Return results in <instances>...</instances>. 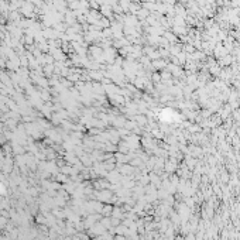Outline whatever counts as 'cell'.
Masks as SVG:
<instances>
[{
	"label": "cell",
	"mask_w": 240,
	"mask_h": 240,
	"mask_svg": "<svg viewBox=\"0 0 240 240\" xmlns=\"http://www.w3.org/2000/svg\"><path fill=\"white\" fill-rule=\"evenodd\" d=\"M116 240H126V239H124L123 236H117V237H116Z\"/></svg>",
	"instance_id": "1"
}]
</instances>
